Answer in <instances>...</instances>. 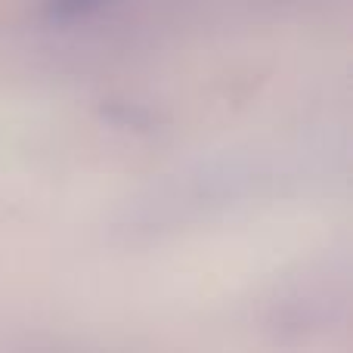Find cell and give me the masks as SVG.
I'll return each mask as SVG.
<instances>
[{
    "instance_id": "6da1fadb",
    "label": "cell",
    "mask_w": 353,
    "mask_h": 353,
    "mask_svg": "<svg viewBox=\"0 0 353 353\" xmlns=\"http://www.w3.org/2000/svg\"><path fill=\"white\" fill-rule=\"evenodd\" d=\"M99 0H47V10L53 12L56 19H72V16H81V12L93 10Z\"/></svg>"
}]
</instances>
